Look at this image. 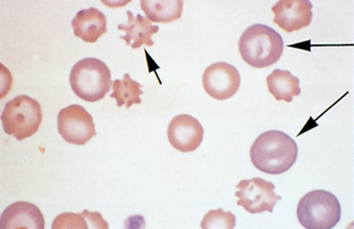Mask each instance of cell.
I'll list each match as a JSON object with an SVG mask.
<instances>
[{
	"label": "cell",
	"instance_id": "obj_1",
	"mask_svg": "<svg viewBox=\"0 0 354 229\" xmlns=\"http://www.w3.org/2000/svg\"><path fill=\"white\" fill-rule=\"evenodd\" d=\"M297 142L281 131L263 133L253 142L250 158L257 170L269 175H279L291 170L297 159Z\"/></svg>",
	"mask_w": 354,
	"mask_h": 229
},
{
	"label": "cell",
	"instance_id": "obj_2",
	"mask_svg": "<svg viewBox=\"0 0 354 229\" xmlns=\"http://www.w3.org/2000/svg\"><path fill=\"white\" fill-rule=\"evenodd\" d=\"M284 41L269 26L254 24L241 35L239 51L244 62L254 68L272 66L281 59Z\"/></svg>",
	"mask_w": 354,
	"mask_h": 229
},
{
	"label": "cell",
	"instance_id": "obj_3",
	"mask_svg": "<svg viewBox=\"0 0 354 229\" xmlns=\"http://www.w3.org/2000/svg\"><path fill=\"white\" fill-rule=\"evenodd\" d=\"M71 88L80 99L97 102L111 91V73L102 60L84 58L74 65L70 74Z\"/></svg>",
	"mask_w": 354,
	"mask_h": 229
},
{
	"label": "cell",
	"instance_id": "obj_4",
	"mask_svg": "<svg viewBox=\"0 0 354 229\" xmlns=\"http://www.w3.org/2000/svg\"><path fill=\"white\" fill-rule=\"evenodd\" d=\"M341 214V204L332 192H309L297 204V219L301 226L307 229L334 228L339 223Z\"/></svg>",
	"mask_w": 354,
	"mask_h": 229
},
{
	"label": "cell",
	"instance_id": "obj_5",
	"mask_svg": "<svg viewBox=\"0 0 354 229\" xmlns=\"http://www.w3.org/2000/svg\"><path fill=\"white\" fill-rule=\"evenodd\" d=\"M41 122V106L28 95H17L8 101L1 113L3 131L19 141L38 132Z\"/></svg>",
	"mask_w": 354,
	"mask_h": 229
},
{
	"label": "cell",
	"instance_id": "obj_6",
	"mask_svg": "<svg viewBox=\"0 0 354 229\" xmlns=\"http://www.w3.org/2000/svg\"><path fill=\"white\" fill-rule=\"evenodd\" d=\"M236 190L237 205L244 208L249 214L272 212L276 203L281 199L275 193V185L260 177L241 181Z\"/></svg>",
	"mask_w": 354,
	"mask_h": 229
},
{
	"label": "cell",
	"instance_id": "obj_7",
	"mask_svg": "<svg viewBox=\"0 0 354 229\" xmlns=\"http://www.w3.org/2000/svg\"><path fill=\"white\" fill-rule=\"evenodd\" d=\"M57 125L60 136L71 145H84L97 134L93 118L80 104L60 110Z\"/></svg>",
	"mask_w": 354,
	"mask_h": 229
},
{
	"label": "cell",
	"instance_id": "obj_8",
	"mask_svg": "<svg viewBox=\"0 0 354 229\" xmlns=\"http://www.w3.org/2000/svg\"><path fill=\"white\" fill-rule=\"evenodd\" d=\"M203 85L207 95L216 100H227L234 97L240 89V73L231 64H212L203 73Z\"/></svg>",
	"mask_w": 354,
	"mask_h": 229
},
{
	"label": "cell",
	"instance_id": "obj_9",
	"mask_svg": "<svg viewBox=\"0 0 354 229\" xmlns=\"http://www.w3.org/2000/svg\"><path fill=\"white\" fill-rule=\"evenodd\" d=\"M203 134L205 129L199 120L185 113L177 115L168 125V141L180 152L196 151L203 143Z\"/></svg>",
	"mask_w": 354,
	"mask_h": 229
},
{
	"label": "cell",
	"instance_id": "obj_10",
	"mask_svg": "<svg viewBox=\"0 0 354 229\" xmlns=\"http://www.w3.org/2000/svg\"><path fill=\"white\" fill-rule=\"evenodd\" d=\"M272 10L274 23L286 33L307 28L313 21V3L309 0H281Z\"/></svg>",
	"mask_w": 354,
	"mask_h": 229
},
{
	"label": "cell",
	"instance_id": "obj_11",
	"mask_svg": "<svg viewBox=\"0 0 354 229\" xmlns=\"http://www.w3.org/2000/svg\"><path fill=\"white\" fill-rule=\"evenodd\" d=\"M0 227L3 229H44V214L35 204L17 201L3 211Z\"/></svg>",
	"mask_w": 354,
	"mask_h": 229
},
{
	"label": "cell",
	"instance_id": "obj_12",
	"mask_svg": "<svg viewBox=\"0 0 354 229\" xmlns=\"http://www.w3.org/2000/svg\"><path fill=\"white\" fill-rule=\"evenodd\" d=\"M72 28L76 38L88 44H95L104 33H107L106 15L95 7L80 10L72 19Z\"/></svg>",
	"mask_w": 354,
	"mask_h": 229
},
{
	"label": "cell",
	"instance_id": "obj_13",
	"mask_svg": "<svg viewBox=\"0 0 354 229\" xmlns=\"http://www.w3.org/2000/svg\"><path fill=\"white\" fill-rule=\"evenodd\" d=\"M127 14L129 19L127 24L118 26V30L125 32V35H122L120 39L125 41L132 49H138L143 44L152 47L155 42L151 37L159 31L158 26H153L145 16H136L130 10H127Z\"/></svg>",
	"mask_w": 354,
	"mask_h": 229
},
{
	"label": "cell",
	"instance_id": "obj_14",
	"mask_svg": "<svg viewBox=\"0 0 354 229\" xmlns=\"http://www.w3.org/2000/svg\"><path fill=\"white\" fill-rule=\"evenodd\" d=\"M267 86L277 101L292 102L295 97L301 95L300 80L290 71L274 69L267 77Z\"/></svg>",
	"mask_w": 354,
	"mask_h": 229
},
{
	"label": "cell",
	"instance_id": "obj_15",
	"mask_svg": "<svg viewBox=\"0 0 354 229\" xmlns=\"http://www.w3.org/2000/svg\"><path fill=\"white\" fill-rule=\"evenodd\" d=\"M140 5L151 23L174 22L183 12L182 0H142Z\"/></svg>",
	"mask_w": 354,
	"mask_h": 229
},
{
	"label": "cell",
	"instance_id": "obj_16",
	"mask_svg": "<svg viewBox=\"0 0 354 229\" xmlns=\"http://www.w3.org/2000/svg\"><path fill=\"white\" fill-rule=\"evenodd\" d=\"M142 85L134 81L130 74H125L123 80H115L111 85L113 93L111 97L116 100L118 107L130 109L133 104H141V95H143Z\"/></svg>",
	"mask_w": 354,
	"mask_h": 229
},
{
	"label": "cell",
	"instance_id": "obj_17",
	"mask_svg": "<svg viewBox=\"0 0 354 229\" xmlns=\"http://www.w3.org/2000/svg\"><path fill=\"white\" fill-rule=\"evenodd\" d=\"M236 218L232 212H225L223 209L209 210L201 221L203 229H233Z\"/></svg>",
	"mask_w": 354,
	"mask_h": 229
},
{
	"label": "cell",
	"instance_id": "obj_18",
	"mask_svg": "<svg viewBox=\"0 0 354 229\" xmlns=\"http://www.w3.org/2000/svg\"><path fill=\"white\" fill-rule=\"evenodd\" d=\"M88 220L86 217V211L82 214H72V212H65L56 217L53 223V229H88L90 226L88 225Z\"/></svg>",
	"mask_w": 354,
	"mask_h": 229
}]
</instances>
